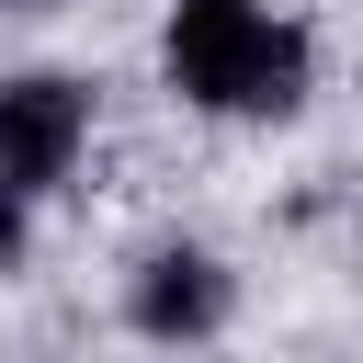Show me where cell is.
Listing matches in <instances>:
<instances>
[{"label": "cell", "mask_w": 363, "mask_h": 363, "mask_svg": "<svg viewBox=\"0 0 363 363\" xmlns=\"http://www.w3.org/2000/svg\"><path fill=\"white\" fill-rule=\"evenodd\" d=\"M91 147V91L57 68L0 79V193H57Z\"/></svg>", "instance_id": "2"}, {"label": "cell", "mask_w": 363, "mask_h": 363, "mask_svg": "<svg viewBox=\"0 0 363 363\" xmlns=\"http://www.w3.org/2000/svg\"><path fill=\"white\" fill-rule=\"evenodd\" d=\"M23 261V193H0V272Z\"/></svg>", "instance_id": "4"}, {"label": "cell", "mask_w": 363, "mask_h": 363, "mask_svg": "<svg viewBox=\"0 0 363 363\" xmlns=\"http://www.w3.org/2000/svg\"><path fill=\"white\" fill-rule=\"evenodd\" d=\"M125 318H136L147 340H204V329L227 318V261H216V250H193V238L147 250V261H136V284H125Z\"/></svg>", "instance_id": "3"}, {"label": "cell", "mask_w": 363, "mask_h": 363, "mask_svg": "<svg viewBox=\"0 0 363 363\" xmlns=\"http://www.w3.org/2000/svg\"><path fill=\"white\" fill-rule=\"evenodd\" d=\"M170 91L193 113H227V125H272L306 102V23H284L272 0H170Z\"/></svg>", "instance_id": "1"}]
</instances>
